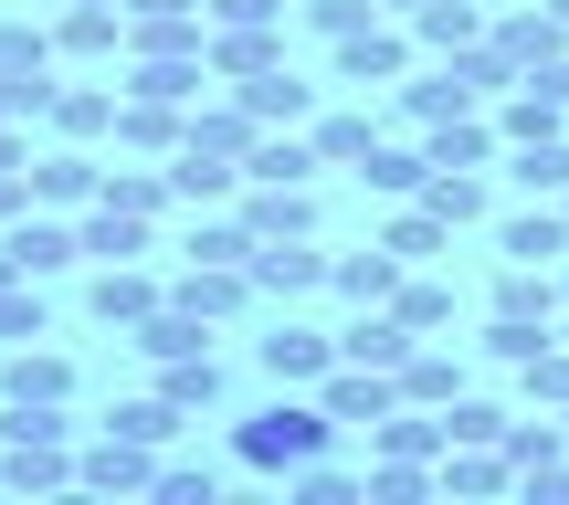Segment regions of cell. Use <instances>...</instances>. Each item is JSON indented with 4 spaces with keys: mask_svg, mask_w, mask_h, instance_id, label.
<instances>
[{
    "mask_svg": "<svg viewBox=\"0 0 569 505\" xmlns=\"http://www.w3.org/2000/svg\"><path fill=\"white\" fill-rule=\"evenodd\" d=\"M475 105H486V84H475L465 63L443 53V74H422V84H411V95H401V117H411V127H453V117H475Z\"/></svg>",
    "mask_w": 569,
    "mask_h": 505,
    "instance_id": "obj_5",
    "label": "cell"
},
{
    "mask_svg": "<svg viewBox=\"0 0 569 505\" xmlns=\"http://www.w3.org/2000/svg\"><path fill=\"white\" fill-rule=\"evenodd\" d=\"M180 305H190V316H243V305H253V263H190Z\"/></svg>",
    "mask_w": 569,
    "mask_h": 505,
    "instance_id": "obj_10",
    "label": "cell"
},
{
    "mask_svg": "<svg viewBox=\"0 0 569 505\" xmlns=\"http://www.w3.org/2000/svg\"><path fill=\"white\" fill-rule=\"evenodd\" d=\"M243 117H253V127H306V117H317V95H306V84L274 63V74H253V84H243Z\"/></svg>",
    "mask_w": 569,
    "mask_h": 505,
    "instance_id": "obj_21",
    "label": "cell"
},
{
    "mask_svg": "<svg viewBox=\"0 0 569 505\" xmlns=\"http://www.w3.org/2000/svg\"><path fill=\"white\" fill-rule=\"evenodd\" d=\"M53 127L63 138H96V127H117V95H53Z\"/></svg>",
    "mask_w": 569,
    "mask_h": 505,
    "instance_id": "obj_43",
    "label": "cell"
},
{
    "mask_svg": "<svg viewBox=\"0 0 569 505\" xmlns=\"http://www.w3.org/2000/svg\"><path fill=\"white\" fill-rule=\"evenodd\" d=\"M559 337H569V326H559Z\"/></svg>",
    "mask_w": 569,
    "mask_h": 505,
    "instance_id": "obj_58",
    "label": "cell"
},
{
    "mask_svg": "<svg viewBox=\"0 0 569 505\" xmlns=\"http://www.w3.org/2000/svg\"><path fill=\"white\" fill-rule=\"evenodd\" d=\"M327 368H338V337H317V326H274L264 337V380L274 390H317Z\"/></svg>",
    "mask_w": 569,
    "mask_h": 505,
    "instance_id": "obj_4",
    "label": "cell"
},
{
    "mask_svg": "<svg viewBox=\"0 0 569 505\" xmlns=\"http://www.w3.org/2000/svg\"><path fill=\"white\" fill-rule=\"evenodd\" d=\"M453 390H465V368H453L443 347H411V358H401V401H422V411H443Z\"/></svg>",
    "mask_w": 569,
    "mask_h": 505,
    "instance_id": "obj_28",
    "label": "cell"
},
{
    "mask_svg": "<svg viewBox=\"0 0 569 505\" xmlns=\"http://www.w3.org/2000/svg\"><path fill=\"white\" fill-rule=\"evenodd\" d=\"M327 284H338V295L348 305H390V295H401V253H338V263H327Z\"/></svg>",
    "mask_w": 569,
    "mask_h": 505,
    "instance_id": "obj_15",
    "label": "cell"
},
{
    "mask_svg": "<svg viewBox=\"0 0 569 505\" xmlns=\"http://www.w3.org/2000/svg\"><path fill=\"white\" fill-rule=\"evenodd\" d=\"M443 443H507V411L475 401V390H453L443 401Z\"/></svg>",
    "mask_w": 569,
    "mask_h": 505,
    "instance_id": "obj_33",
    "label": "cell"
},
{
    "mask_svg": "<svg viewBox=\"0 0 569 505\" xmlns=\"http://www.w3.org/2000/svg\"><path fill=\"white\" fill-rule=\"evenodd\" d=\"M159 390H169L180 411H211V401H222V358H211V347H190V358H159Z\"/></svg>",
    "mask_w": 569,
    "mask_h": 505,
    "instance_id": "obj_26",
    "label": "cell"
},
{
    "mask_svg": "<svg viewBox=\"0 0 569 505\" xmlns=\"http://www.w3.org/2000/svg\"><path fill=\"white\" fill-rule=\"evenodd\" d=\"M559 117H569L559 84L549 74H517V95H507V117H496V127H507V148H528V138H559Z\"/></svg>",
    "mask_w": 569,
    "mask_h": 505,
    "instance_id": "obj_13",
    "label": "cell"
},
{
    "mask_svg": "<svg viewBox=\"0 0 569 505\" xmlns=\"http://www.w3.org/2000/svg\"><path fill=\"white\" fill-rule=\"evenodd\" d=\"M0 390H11V401H63V390H74V368H63L53 347H21V358H11V380H0Z\"/></svg>",
    "mask_w": 569,
    "mask_h": 505,
    "instance_id": "obj_32",
    "label": "cell"
},
{
    "mask_svg": "<svg viewBox=\"0 0 569 505\" xmlns=\"http://www.w3.org/2000/svg\"><path fill=\"white\" fill-rule=\"evenodd\" d=\"M559 443H569V422H507V464H517V474L559 464Z\"/></svg>",
    "mask_w": 569,
    "mask_h": 505,
    "instance_id": "obj_36",
    "label": "cell"
},
{
    "mask_svg": "<svg viewBox=\"0 0 569 505\" xmlns=\"http://www.w3.org/2000/svg\"><path fill=\"white\" fill-rule=\"evenodd\" d=\"M243 232H253V243H296V232H317V201L284 190V180H253L243 190Z\"/></svg>",
    "mask_w": 569,
    "mask_h": 505,
    "instance_id": "obj_6",
    "label": "cell"
},
{
    "mask_svg": "<svg viewBox=\"0 0 569 505\" xmlns=\"http://www.w3.org/2000/svg\"><path fill=\"white\" fill-rule=\"evenodd\" d=\"M159 443H127V432H106L96 453L74 464V485H106V495H138V485H159V464H148Z\"/></svg>",
    "mask_w": 569,
    "mask_h": 505,
    "instance_id": "obj_9",
    "label": "cell"
},
{
    "mask_svg": "<svg viewBox=\"0 0 569 505\" xmlns=\"http://www.w3.org/2000/svg\"><path fill=\"white\" fill-rule=\"evenodd\" d=\"M211 485H222L211 464H201V474H190V464H180V474H159V495H180V505H211Z\"/></svg>",
    "mask_w": 569,
    "mask_h": 505,
    "instance_id": "obj_48",
    "label": "cell"
},
{
    "mask_svg": "<svg viewBox=\"0 0 569 505\" xmlns=\"http://www.w3.org/2000/svg\"><path fill=\"white\" fill-rule=\"evenodd\" d=\"M327 432H338V422H327V401H274V411H253V422H243V464L253 474H296V464H317V453H327Z\"/></svg>",
    "mask_w": 569,
    "mask_h": 505,
    "instance_id": "obj_1",
    "label": "cell"
},
{
    "mask_svg": "<svg viewBox=\"0 0 569 505\" xmlns=\"http://www.w3.org/2000/svg\"><path fill=\"white\" fill-rule=\"evenodd\" d=\"M296 495H306V505H338V495H369V474H338V464H296Z\"/></svg>",
    "mask_w": 569,
    "mask_h": 505,
    "instance_id": "obj_44",
    "label": "cell"
},
{
    "mask_svg": "<svg viewBox=\"0 0 569 505\" xmlns=\"http://www.w3.org/2000/svg\"><path fill=\"white\" fill-rule=\"evenodd\" d=\"M390 305H401V316L422 326V337H432V326H453V295H443V284H401Z\"/></svg>",
    "mask_w": 569,
    "mask_h": 505,
    "instance_id": "obj_45",
    "label": "cell"
},
{
    "mask_svg": "<svg viewBox=\"0 0 569 505\" xmlns=\"http://www.w3.org/2000/svg\"><path fill=\"white\" fill-rule=\"evenodd\" d=\"M528 485H538V495H559V505H569V464H538V474H528Z\"/></svg>",
    "mask_w": 569,
    "mask_h": 505,
    "instance_id": "obj_50",
    "label": "cell"
},
{
    "mask_svg": "<svg viewBox=\"0 0 569 505\" xmlns=\"http://www.w3.org/2000/svg\"><path fill=\"white\" fill-rule=\"evenodd\" d=\"M496 138H507V127H475V117L432 127V169H486V159H496Z\"/></svg>",
    "mask_w": 569,
    "mask_h": 505,
    "instance_id": "obj_31",
    "label": "cell"
},
{
    "mask_svg": "<svg viewBox=\"0 0 569 505\" xmlns=\"http://www.w3.org/2000/svg\"><path fill=\"white\" fill-rule=\"evenodd\" d=\"M53 42H63V53H117L127 21H117V11H63V32H53Z\"/></svg>",
    "mask_w": 569,
    "mask_h": 505,
    "instance_id": "obj_37",
    "label": "cell"
},
{
    "mask_svg": "<svg viewBox=\"0 0 569 505\" xmlns=\"http://www.w3.org/2000/svg\"><path fill=\"white\" fill-rule=\"evenodd\" d=\"M559 295H569V274H559Z\"/></svg>",
    "mask_w": 569,
    "mask_h": 505,
    "instance_id": "obj_57",
    "label": "cell"
},
{
    "mask_svg": "<svg viewBox=\"0 0 569 505\" xmlns=\"http://www.w3.org/2000/svg\"><path fill=\"white\" fill-rule=\"evenodd\" d=\"M0 127H11V105H0Z\"/></svg>",
    "mask_w": 569,
    "mask_h": 505,
    "instance_id": "obj_56",
    "label": "cell"
},
{
    "mask_svg": "<svg viewBox=\"0 0 569 505\" xmlns=\"http://www.w3.org/2000/svg\"><path fill=\"white\" fill-rule=\"evenodd\" d=\"M369 495H422V464H401V453H390V464L369 474Z\"/></svg>",
    "mask_w": 569,
    "mask_h": 505,
    "instance_id": "obj_49",
    "label": "cell"
},
{
    "mask_svg": "<svg viewBox=\"0 0 569 505\" xmlns=\"http://www.w3.org/2000/svg\"><path fill=\"white\" fill-rule=\"evenodd\" d=\"M106 201H117V211H148V222H159L169 180H159V169H106Z\"/></svg>",
    "mask_w": 569,
    "mask_h": 505,
    "instance_id": "obj_40",
    "label": "cell"
},
{
    "mask_svg": "<svg viewBox=\"0 0 569 505\" xmlns=\"http://www.w3.org/2000/svg\"><path fill=\"white\" fill-rule=\"evenodd\" d=\"M84 253H96V263H138V253H148V211L96 201V211H84Z\"/></svg>",
    "mask_w": 569,
    "mask_h": 505,
    "instance_id": "obj_20",
    "label": "cell"
},
{
    "mask_svg": "<svg viewBox=\"0 0 569 505\" xmlns=\"http://www.w3.org/2000/svg\"><path fill=\"white\" fill-rule=\"evenodd\" d=\"M11 274H21V263H11V243H0V284H11Z\"/></svg>",
    "mask_w": 569,
    "mask_h": 505,
    "instance_id": "obj_52",
    "label": "cell"
},
{
    "mask_svg": "<svg viewBox=\"0 0 569 505\" xmlns=\"http://www.w3.org/2000/svg\"><path fill=\"white\" fill-rule=\"evenodd\" d=\"M559 211H569V201H559Z\"/></svg>",
    "mask_w": 569,
    "mask_h": 505,
    "instance_id": "obj_59",
    "label": "cell"
},
{
    "mask_svg": "<svg viewBox=\"0 0 569 505\" xmlns=\"http://www.w3.org/2000/svg\"><path fill=\"white\" fill-rule=\"evenodd\" d=\"M507 180L528 190V201H569V138H528L507 159Z\"/></svg>",
    "mask_w": 569,
    "mask_h": 505,
    "instance_id": "obj_22",
    "label": "cell"
},
{
    "mask_svg": "<svg viewBox=\"0 0 569 505\" xmlns=\"http://www.w3.org/2000/svg\"><path fill=\"white\" fill-rule=\"evenodd\" d=\"M190 263H253V232L243 222H190Z\"/></svg>",
    "mask_w": 569,
    "mask_h": 505,
    "instance_id": "obj_38",
    "label": "cell"
},
{
    "mask_svg": "<svg viewBox=\"0 0 569 505\" xmlns=\"http://www.w3.org/2000/svg\"><path fill=\"white\" fill-rule=\"evenodd\" d=\"M0 243H11V263L42 284V274H63V263L84 253V232H63V222H42V211H21V222H0Z\"/></svg>",
    "mask_w": 569,
    "mask_h": 505,
    "instance_id": "obj_7",
    "label": "cell"
},
{
    "mask_svg": "<svg viewBox=\"0 0 569 505\" xmlns=\"http://www.w3.org/2000/svg\"><path fill=\"white\" fill-rule=\"evenodd\" d=\"M380 11H422V0H380Z\"/></svg>",
    "mask_w": 569,
    "mask_h": 505,
    "instance_id": "obj_54",
    "label": "cell"
},
{
    "mask_svg": "<svg viewBox=\"0 0 569 505\" xmlns=\"http://www.w3.org/2000/svg\"><path fill=\"white\" fill-rule=\"evenodd\" d=\"M359 180H369V190H390V201H422L432 159H422V148H369V159H359Z\"/></svg>",
    "mask_w": 569,
    "mask_h": 505,
    "instance_id": "obj_27",
    "label": "cell"
},
{
    "mask_svg": "<svg viewBox=\"0 0 569 505\" xmlns=\"http://www.w3.org/2000/svg\"><path fill=\"white\" fill-rule=\"evenodd\" d=\"M169 190H180V201H232V190H243V169L180 138V148H169Z\"/></svg>",
    "mask_w": 569,
    "mask_h": 505,
    "instance_id": "obj_18",
    "label": "cell"
},
{
    "mask_svg": "<svg viewBox=\"0 0 569 505\" xmlns=\"http://www.w3.org/2000/svg\"><path fill=\"white\" fill-rule=\"evenodd\" d=\"M528 401H538V411H569V337L528 358Z\"/></svg>",
    "mask_w": 569,
    "mask_h": 505,
    "instance_id": "obj_39",
    "label": "cell"
},
{
    "mask_svg": "<svg viewBox=\"0 0 569 505\" xmlns=\"http://www.w3.org/2000/svg\"><path fill=\"white\" fill-rule=\"evenodd\" d=\"M317 284H327V253H306V232L296 243H253V295L296 305V295H317Z\"/></svg>",
    "mask_w": 569,
    "mask_h": 505,
    "instance_id": "obj_8",
    "label": "cell"
},
{
    "mask_svg": "<svg viewBox=\"0 0 569 505\" xmlns=\"http://www.w3.org/2000/svg\"><path fill=\"white\" fill-rule=\"evenodd\" d=\"M138 21H169V11H201V0H127Z\"/></svg>",
    "mask_w": 569,
    "mask_h": 505,
    "instance_id": "obj_51",
    "label": "cell"
},
{
    "mask_svg": "<svg viewBox=\"0 0 569 505\" xmlns=\"http://www.w3.org/2000/svg\"><path fill=\"white\" fill-rule=\"evenodd\" d=\"M0 485H74V464H63V443H11L0 453Z\"/></svg>",
    "mask_w": 569,
    "mask_h": 505,
    "instance_id": "obj_34",
    "label": "cell"
},
{
    "mask_svg": "<svg viewBox=\"0 0 569 505\" xmlns=\"http://www.w3.org/2000/svg\"><path fill=\"white\" fill-rule=\"evenodd\" d=\"M411 347H422V326H411L401 305H359V316L338 326V358H359V368H401Z\"/></svg>",
    "mask_w": 569,
    "mask_h": 505,
    "instance_id": "obj_3",
    "label": "cell"
},
{
    "mask_svg": "<svg viewBox=\"0 0 569 505\" xmlns=\"http://www.w3.org/2000/svg\"><path fill=\"white\" fill-rule=\"evenodd\" d=\"M549 11H559V21H569V0H549Z\"/></svg>",
    "mask_w": 569,
    "mask_h": 505,
    "instance_id": "obj_55",
    "label": "cell"
},
{
    "mask_svg": "<svg viewBox=\"0 0 569 505\" xmlns=\"http://www.w3.org/2000/svg\"><path fill=\"white\" fill-rule=\"evenodd\" d=\"M496 42H507V63H517V74H538V63H559L569 21H559V11H507V21H496Z\"/></svg>",
    "mask_w": 569,
    "mask_h": 505,
    "instance_id": "obj_16",
    "label": "cell"
},
{
    "mask_svg": "<svg viewBox=\"0 0 569 505\" xmlns=\"http://www.w3.org/2000/svg\"><path fill=\"white\" fill-rule=\"evenodd\" d=\"M284 63V42H274V21H253V32H222L211 42V74H232V84H253V74H274Z\"/></svg>",
    "mask_w": 569,
    "mask_h": 505,
    "instance_id": "obj_25",
    "label": "cell"
},
{
    "mask_svg": "<svg viewBox=\"0 0 569 505\" xmlns=\"http://www.w3.org/2000/svg\"><path fill=\"white\" fill-rule=\"evenodd\" d=\"M201 11H211V21H222V32H253V21H274V11H284V0H201Z\"/></svg>",
    "mask_w": 569,
    "mask_h": 505,
    "instance_id": "obj_47",
    "label": "cell"
},
{
    "mask_svg": "<svg viewBox=\"0 0 569 505\" xmlns=\"http://www.w3.org/2000/svg\"><path fill=\"white\" fill-rule=\"evenodd\" d=\"M42 63H53V42H42V32H21V21H0V84L42 74Z\"/></svg>",
    "mask_w": 569,
    "mask_h": 505,
    "instance_id": "obj_41",
    "label": "cell"
},
{
    "mask_svg": "<svg viewBox=\"0 0 569 505\" xmlns=\"http://www.w3.org/2000/svg\"><path fill=\"white\" fill-rule=\"evenodd\" d=\"M317 138H296V127H284V138H253V159H243V180H284V190H306L317 180Z\"/></svg>",
    "mask_w": 569,
    "mask_h": 505,
    "instance_id": "obj_19",
    "label": "cell"
},
{
    "mask_svg": "<svg viewBox=\"0 0 569 505\" xmlns=\"http://www.w3.org/2000/svg\"><path fill=\"white\" fill-rule=\"evenodd\" d=\"M317 401H327V422L338 432H380L390 411H401V368H359V358H338L317 380Z\"/></svg>",
    "mask_w": 569,
    "mask_h": 505,
    "instance_id": "obj_2",
    "label": "cell"
},
{
    "mask_svg": "<svg viewBox=\"0 0 569 505\" xmlns=\"http://www.w3.org/2000/svg\"><path fill=\"white\" fill-rule=\"evenodd\" d=\"M84 305H96V326H148V316H159V284H148L138 263H106Z\"/></svg>",
    "mask_w": 569,
    "mask_h": 505,
    "instance_id": "obj_11",
    "label": "cell"
},
{
    "mask_svg": "<svg viewBox=\"0 0 569 505\" xmlns=\"http://www.w3.org/2000/svg\"><path fill=\"white\" fill-rule=\"evenodd\" d=\"M411 32H422L432 53H465V42H486V0H422Z\"/></svg>",
    "mask_w": 569,
    "mask_h": 505,
    "instance_id": "obj_23",
    "label": "cell"
},
{
    "mask_svg": "<svg viewBox=\"0 0 569 505\" xmlns=\"http://www.w3.org/2000/svg\"><path fill=\"white\" fill-rule=\"evenodd\" d=\"M369 11H380V0H317V11H306V21H317V32H338V42H348V32H359Z\"/></svg>",
    "mask_w": 569,
    "mask_h": 505,
    "instance_id": "obj_46",
    "label": "cell"
},
{
    "mask_svg": "<svg viewBox=\"0 0 569 505\" xmlns=\"http://www.w3.org/2000/svg\"><path fill=\"white\" fill-rule=\"evenodd\" d=\"M401 63H411V42H401V32H380V21H359V32L338 42V84H390Z\"/></svg>",
    "mask_w": 569,
    "mask_h": 505,
    "instance_id": "obj_12",
    "label": "cell"
},
{
    "mask_svg": "<svg viewBox=\"0 0 569 505\" xmlns=\"http://www.w3.org/2000/svg\"><path fill=\"white\" fill-rule=\"evenodd\" d=\"M496 253L507 263H569V211H517V222L496 232Z\"/></svg>",
    "mask_w": 569,
    "mask_h": 505,
    "instance_id": "obj_17",
    "label": "cell"
},
{
    "mask_svg": "<svg viewBox=\"0 0 569 505\" xmlns=\"http://www.w3.org/2000/svg\"><path fill=\"white\" fill-rule=\"evenodd\" d=\"M496 316H517V326H559V284H549V263H507V274H496Z\"/></svg>",
    "mask_w": 569,
    "mask_h": 505,
    "instance_id": "obj_14",
    "label": "cell"
},
{
    "mask_svg": "<svg viewBox=\"0 0 569 505\" xmlns=\"http://www.w3.org/2000/svg\"><path fill=\"white\" fill-rule=\"evenodd\" d=\"M380 243H390V253H401V263H432V253H443V243H453V222H443V211H432V201H411V211H401V222H390V232H380Z\"/></svg>",
    "mask_w": 569,
    "mask_h": 505,
    "instance_id": "obj_29",
    "label": "cell"
},
{
    "mask_svg": "<svg viewBox=\"0 0 569 505\" xmlns=\"http://www.w3.org/2000/svg\"><path fill=\"white\" fill-rule=\"evenodd\" d=\"M0 337H42V295H32V274L0 284Z\"/></svg>",
    "mask_w": 569,
    "mask_h": 505,
    "instance_id": "obj_42",
    "label": "cell"
},
{
    "mask_svg": "<svg viewBox=\"0 0 569 505\" xmlns=\"http://www.w3.org/2000/svg\"><path fill=\"white\" fill-rule=\"evenodd\" d=\"M32 201H53V211H74V201H106V169L63 148V159H42V169H32Z\"/></svg>",
    "mask_w": 569,
    "mask_h": 505,
    "instance_id": "obj_24",
    "label": "cell"
},
{
    "mask_svg": "<svg viewBox=\"0 0 569 505\" xmlns=\"http://www.w3.org/2000/svg\"><path fill=\"white\" fill-rule=\"evenodd\" d=\"M369 148H380V127H369V117H317V159L327 169H359Z\"/></svg>",
    "mask_w": 569,
    "mask_h": 505,
    "instance_id": "obj_35",
    "label": "cell"
},
{
    "mask_svg": "<svg viewBox=\"0 0 569 505\" xmlns=\"http://www.w3.org/2000/svg\"><path fill=\"white\" fill-rule=\"evenodd\" d=\"M422 201L443 211L453 232H465V222H486V180H475V169H432V180H422Z\"/></svg>",
    "mask_w": 569,
    "mask_h": 505,
    "instance_id": "obj_30",
    "label": "cell"
},
{
    "mask_svg": "<svg viewBox=\"0 0 569 505\" xmlns=\"http://www.w3.org/2000/svg\"><path fill=\"white\" fill-rule=\"evenodd\" d=\"M63 11H106V0H63Z\"/></svg>",
    "mask_w": 569,
    "mask_h": 505,
    "instance_id": "obj_53",
    "label": "cell"
}]
</instances>
